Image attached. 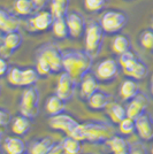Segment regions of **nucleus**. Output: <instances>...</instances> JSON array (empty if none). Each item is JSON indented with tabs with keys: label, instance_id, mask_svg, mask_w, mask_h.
<instances>
[{
	"label": "nucleus",
	"instance_id": "obj_1",
	"mask_svg": "<svg viewBox=\"0 0 153 154\" xmlns=\"http://www.w3.org/2000/svg\"><path fill=\"white\" fill-rule=\"evenodd\" d=\"M113 127L104 121L91 120L86 122L80 123L70 137L80 141H88L90 144H105L112 136H114Z\"/></svg>",
	"mask_w": 153,
	"mask_h": 154
},
{
	"label": "nucleus",
	"instance_id": "obj_2",
	"mask_svg": "<svg viewBox=\"0 0 153 154\" xmlns=\"http://www.w3.org/2000/svg\"><path fill=\"white\" fill-rule=\"evenodd\" d=\"M93 63V57H91L85 50L69 48L62 51L64 71L68 72L77 83L82 77L91 71Z\"/></svg>",
	"mask_w": 153,
	"mask_h": 154
},
{
	"label": "nucleus",
	"instance_id": "obj_3",
	"mask_svg": "<svg viewBox=\"0 0 153 154\" xmlns=\"http://www.w3.org/2000/svg\"><path fill=\"white\" fill-rule=\"evenodd\" d=\"M100 26L105 35H117L128 23V15L120 9H108L101 15Z\"/></svg>",
	"mask_w": 153,
	"mask_h": 154
},
{
	"label": "nucleus",
	"instance_id": "obj_4",
	"mask_svg": "<svg viewBox=\"0 0 153 154\" xmlns=\"http://www.w3.org/2000/svg\"><path fill=\"white\" fill-rule=\"evenodd\" d=\"M39 100L40 93L35 85L24 88L20 98V114L29 119L37 117L39 113Z\"/></svg>",
	"mask_w": 153,
	"mask_h": 154
},
{
	"label": "nucleus",
	"instance_id": "obj_5",
	"mask_svg": "<svg viewBox=\"0 0 153 154\" xmlns=\"http://www.w3.org/2000/svg\"><path fill=\"white\" fill-rule=\"evenodd\" d=\"M104 36H105V32L102 30L100 23L91 22L86 26L85 33H84V46H85L84 50L91 57H97L99 52L101 51Z\"/></svg>",
	"mask_w": 153,
	"mask_h": 154
},
{
	"label": "nucleus",
	"instance_id": "obj_6",
	"mask_svg": "<svg viewBox=\"0 0 153 154\" xmlns=\"http://www.w3.org/2000/svg\"><path fill=\"white\" fill-rule=\"evenodd\" d=\"M38 54L48 62L51 66L52 74L57 75L64 71V64H62V51L53 43H45L40 45L36 51Z\"/></svg>",
	"mask_w": 153,
	"mask_h": 154
},
{
	"label": "nucleus",
	"instance_id": "obj_7",
	"mask_svg": "<svg viewBox=\"0 0 153 154\" xmlns=\"http://www.w3.org/2000/svg\"><path fill=\"white\" fill-rule=\"evenodd\" d=\"M54 16L51 11L38 9L27 21V29L32 33H42L52 29Z\"/></svg>",
	"mask_w": 153,
	"mask_h": 154
},
{
	"label": "nucleus",
	"instance_id": "obj_8",
	"mask_svg": "<svg viewBox=\"0 0 153 154\" xmlns=\"http://www.w3.org/2000/svg\"><path fill=\"white\" fill-rule=\"evenodd\" d=\"M120 68L121 67L119 64V61H116L113 58H106L97 64L95 69V76L99 81V83H111L117 77Z\"/></svg>",
	"mask_w": 153,
	"mask_h": 154
},
{
	"label": "nucleus",
	"instance_id": "obj_9",
	"mask_svg": "<svg viewBox=\"0 0 153 154\" xmlns=\"http://www.w3.org/2000/svg\"><path fill=\"white\" fill-rule=\"evenodd\" d=\"M80 124V122L75 120L73 116H70L67 113H60L57 115L50 116L48 119V125L52 130H57V131H61L64 132L66 136H70L71 132L74 131V129L76 128Z\"/></svg>",
	"mask_w": 153,
	"mask_h": 154
},
{
	"label": "nucleus",
	"instance_id": "obj_10",
	"mask_svg": "<svg viewBox=\"0 0 153 154\" xmlns=\"http://www.w3.org/2000/svg\"><path fill=\"white\" fill-rule=\"evenodd\" d=\"M77 82L70 76L68 72L62 71L60 74V77L57 82V88H55V94L60 97L66 103L69 101L70 99L75 94Z\"/></svg>",
	"mask_w": 153,
	"mask_h": 154
},
{
	"label": "nucleus",
	"instance_id": "obj_11",
	"mask_svg": "<svg viewBox=\"0 0 153 154\" xmlns=\"http://www.w3.org/2000/svg\"><path fill=\"white\" fill-rule=\"evenodd\" d=\"M66 21H67V26L69 29L70 38H82L85 33V29H86V23H85V19L83 15L76 11L68 12L66 15Z\"/></svg>",
	"mask_w": 153,
	"mask_h": 154
},
{
	"label": "nucleus",
	"instance_id": "obj_12",
	"mask_svg": "<svg viewBox=\"0 0 153 154\" xmlns=\"http://www.w3.org/2000/svg\"><path fill=\"white\" fill-rule=\"evenodd\" d=\"M136 132L144 141L153 139V117L148 112H144L136 120Z\"/></svg>",
	"mask_w": 153,
	"mask_h": 154
},
{
	"label": "nucleus",
	"instance_id": "obj_13",
	"mask_svg": "<svg viewBox=\"0 0 153 154\" xmlns=\"http://www.w3.org/2000/svg\"><path fill=\"white\" fill-rule=\"evenodd\" d=\"M147 105H148L147 97L143 92H139L137 96L134 97L131 100L128 101V105L126 106L127 116L136 120L140 114H143L144 112H146Z\"/></svg>",
	"mask_w": 153,
	"mask_h": 154
},
{
	"label": "nucleus",
	"instance_id": "obj_14",
	"mask_svg": "<svg viewBox=\"0 0 153 154\" xmlns=\"http://www.w3.org/2000/svg\"><path fill=\"white\" fill-rule=\"evenodd\" d=\"M78 83H80L81 99H83L85 101L99 89V81L97 79L95 74H92L91 71L88 72V74H85Z\"/></svg>",
	"mask_w": 153,
	"mask_h": 154
},
{
	"label": "nucleus",
	"instance_id": "obj_15",
	"mask_svg": "<svg viewBox=\"0 0 153 154\" xmlns=\"http://www.w3.org/2000/svg\"><path fill=\"white\" fill-rule=\"evenodd\" d=\"M111 103H112V96L109 94L108 92L100 90V89H98L86 100L89 108L91 110H95V112H100V110L106 109Z\"/></svg>",
	"mask_w": 153,
	"mask_h": 154
},
{
	"label": "nucleus",
	"instance_id": "obj_16",
	"mask_svg": "<svg viewBox=\"0 0 153 154\" xmlns=\"http://www.w3.org/2000/svg\"><path fill=\"white\" fill-rule=\"evenodd\" d=\"M20 19L15 14L9 13L5 8H0V32L4 35L8 32L19 31Z\"/></svg>",
	"mask_w": 153,
	"mask_h": 154
},
{
	"label": "nucleus",
	"instance_id": "obj_17",
	"mask_svg": "<svg viewBox=\"0 0 153 154\" xmlns=\"http://www.w3.org/2000/svg\"><path fill=\"white\" fill-rule=\"evenodd\" d=\"M139 88L137 85V81H135L133 78L128 77L126 78L120 85V89H119V94L123 101H129L131 100L134 97H136L139 93Z\"/></svg>",
	"mask_w": 153,
	"mask_h": 154
},
{
	"label": "nucleus",
	"instance_id": "obj_18",
	"mask_svg": "<svg viewBox=\"0 0 153 154\" xmlns=\"http://www.w3.org/2000/svg\"><path fill=\"white\" fill-rule=\"evenodd\" d=\"M30 120L31 119L22 115V114L16 115L11 121V130H12V132L15 136H19V137L26 136L30 131V128H31Z\"/></svg>",
	"mask_w": 153,
	"mask_h": 154
},
{
	"label": "nucleus",
	"instance_id": "obj_19",
	"mask_svg": "<svg viewBox=\"0 0 153 154\" xmlns=\"http://www.w3.org/2000/svg\"><path fill=\"white\" fill-rule=\"evenodd\" d=\"M54 144L51 136H44L32 141L29 146V154H47Z\"/></svg>",
	"mask_w": 153,
	"mask_h": 154
},
{
	"label": "nucleus",
	"instance_id": "obj_20",
	"mask_svg": "<svg viewBox=\"0 0 153 154\" xmlns=\"http://www.w3.org/2000/svg\"><path fill=\"white\" fill-rule=\"evenodd\" d=\"M4 149L7 154H26V144L19 136H9L4 140Z\"/></svg>",
	"mask_w": 153,
	"mask_h": 154
},
{
	"label": "nucleus",
	"instance_id": "obj_21",
	"mask_svg": "<svg viewBox=\"0 0 153 154\" xmlns=\"http://www.w3.org/2000/svg\"><path fill=\"white\" fill-rule=\"evenodd\" d=\"M13 9L19 17H30L38 11L32 0H15Z\"/></svg>",
	"mask_w": 153,
	"mask_h": 154
},
{
	"label": "nucleus",
	"instance_id": "obj_22",
	"mask_svg": "<svg viewBox=\"0 0 153 154\" xmlns=\"http://www.w3.org/2000/svg\"><path fill=\"white\" fill-rule=\"evenodd\" d=\"M66 109V101L62 100L60 97H58L55 93L47 97L45 101V110L50 116L57 115L64 112Z\"/></svg>",
	"mask_w": 153,
	"mask_h": 154
},
{
	"label": "nucleus",
	"instance_id": "obj_23",
	"mask_svg": "<svg viewBox=\"0 0 153 154\" xmlns=\"http://www.w3.org/2000/svg\"><path fill=\"white\" fill-rule=\"evenodd\" d=\"M106 147L111 151V153H120V152H129L130 144L127 141V139L122 136L114 135L105 143Z\"/></svg>",
	"mask_w": 153,
	"mask_h": 154
},
{
	"label": "nucleus",
	"instance_id": "obj_24",
	"mask_svg": "<svg viewBox=\"0 0 153 154\" xmlns=\"http://www.w3.org/2000/svg\"><path fill=\"white\" fill-rule=\"evenodd\" d=\"M131 50V40L127 35L117 33L112 40V51L116 55H121L122 53Z\"/></svg>",
	"mask_w": 153,
	"mask_h": 154
},
{
	"label": "nucleus",
	"instance_id": "obj_25",
	"mask_svg": "<svg viewBox=\"0 0 153 154\" xmlns=\"http://www.w3.org/2000/svg\"><path fill=\"white\" fill-rule=\"evenodd\" d=\"M106 113L108 115L112 123L119 124L123 119L127 117V109L126 107L117 103H111L106 108Z\"/></svg>",
	"mask_w": 153,
	"mask_h": 154
},
{
	"label": "nucleus",
	"instance_id": "obj_26",
	"mask_svg": "<svg viewBox=\"0 0 153 154\" xmlns=\"http://www.w3.org/2000/svg\"><path fill=\"white\" fill-rule=\"evenodd\" d=\"M1 43L6 46L12 53H14L15 51H17L21 47V45L23 44V37L20 33V31L8 32V33L4 35Z\"/></svg>",
	"mask_w": 153,
	"mask_h": 154
},
{
	"label": "nucleus",
	"instance_id": "obj_27",
	"mask_svg": "<svg viewBox=\"0 0 153 154\" xmlns=\"http://www.w3.org/2000/svg\"><path fill=\"white\" fill-rule=\"evenodd\" d=\"M51 30L55 38H58V39L68 38V37H69V29H68V26H67L66 16L54 17Z\"/></svg>",
	"mask_w": 153,
	"mask_h": 154
},
{
	"label": "nucleus",
	"instance_id": "obj_28",
	"mask_svg": "<svg viewBox=\"0 0 153 154\" xmlns=\"http://www.w3.org/2000/svg\"><path fill=\"white\" fill-rule=\"evenodd\" d=\"M138 60H139V58L137 57V54L131 50H129V51L122 53L121 55H119V64H120V67L122 68V70L126 75L131 70V68L136 64V62Z\"/></svg>",
	"mask_w": 153,
	"mask_h": 154
},
{
	"label": "nucleus",
	"instance_id": "obj_29",
	"mask_svg": "<svg viewBox=\"0 0 153 154\" xmlns=\"http://www.w3.org/2000/svg\"><path fill=\"white\" fill-rule=\"evenodd\" d=\"M70 0H50V11L54 17L66 16L69 9Z\"/></svg>",
	"mask_w": 153,
	"mask_h": 154
},
{
	"label": "nucleus",
	"instance_id": "obj_30",
	"mask_svg": "<svg viewBox=\"0 0 153 154\" xmlns=\"http://www.w3.org/2000/svg\"><path fill=\"white\" fill-rule=\"evenodd\" d=\"M40 78L36 67H26L22 68V88L33 86Z\"/></svg>",
	"mask_w": 153,
	"mask_h": 154
},
{
	"label": "nucleus",
	"instance_id": "obj_31",
	"mask_svg": "<svg viewBox=\"0 0 153 154\" xmlns=\"http://www.w3.org/2000/svg\"><path fill=\"white\" fill-rule=\"evenodd\" d=\"M147 72H148V68H147L146 63L139 59L136 62V64L131 68V70L127 74V76L135 79V81H142L146 77Z\"/></svg>",
	"mask_w": 153,
	"mask_h": 154
},
{
	"label": "nucleus",
	"instance_id": "obj_32",
	"mask_svg": "<svg viewBox=\"0 0 153 154\" xmlns=\"http://www.w3.org/2000/svg\"><path fill=\"white\" fill-rule=\"evenodd\" d=\"M7 82L11 86L20 88L22 86V68L17 66H11L7 72Z\"/></svg>",
	"mask_w": 153,
	"mask_h": 154
},
{
	"label": "nucleus",
	"instance_id": "obj_33",
	"mask_svg": "<svg viewBox=\"0 0 153 154\" xmlns=\"http://www.w3.org/2000/svg\"><path fill=\"white\" fill-rule=\"evenodd\" d=\"M61 144L64 146L66 154L82 153V144H81V141L73 138V137H70V136H66V138L61 141Z\"/></svg>",
	"mask_w": 153,
	"mask_h": 154
},
{
	"label": "nucleus",
	"instance_id": "obj_34",
	"mask_svg": "<svg viewBox=\"0 0 153 154\" xmlns=\"http://www.w3.org/2000/svg\"><path fill=\"white\" fill-rule=\"evenodd\" d=\"M106 5H107V0H83L84 9L91 14L102 12Z\"/></svg>",
	"mask_w": 153,
	"mask_h": 154
},
{
	"label": "nucleus",
	"instance_id": "obj_35",
	"mask_svg": "<svg viewBox=\"0 0 153 154\" xmlns=\"http://www.w3.org/2000/svg\"><path fill=\"white\" fill-rule=\"evenodd\" d=\"M36 70L38 72L39 77L42 78H47L48 76L53 75L51 66L43 57H40L38 54H36Z\"/></svg>",
	"mask_w": 153,
	"mask_h": 154
},
{
	"label": "nucleus",
	"instance_id": "obj_36",
	"mask_svg": "<svg viewBox=\"0 0 153 154\" xmlns=\"http://www.w3.org/2000/svg\"><path fill=\"white\" fill-rule=\"evenodd\" d=\"M119 125V130L123 136H130L134 132H136V122L134 119L131 117H126L123 119L121 122L117 124Z\"/></svg>",
	"mask_w": 153,
	"mask_h": 154
},
{
	"label": "nucleus",
	"instance_id": "obj_37",
	"mask_svg": "<svg viewBox=\"0 0 153 154\" xmlns=\"http://www.w3.org/2000/svg\"><path fill=\"white\" fill-rule=\"evenodd\" d=\"M139 44L146 51H153V31L151 29L143 30L139 35Z\"/></svg>",
	"mask_w": 153,
	"mask_h": 154
},
{
	"label": "nucleus",
	"instance_id": "obj_38",
	"mask_svg": "<svg viewBox=\"0 0 153 154\" xmlns=\"http://www.w3.org/2000/svg\"><path fill=\"white\" fill-rule=\"evenodd\" d=\"M129 154H147V151L140 141H136L134 144H130Z\"/></svg>",
	"mask_w": 153,
	"mask_h": 154
},
{
	"label": "nucleus",
	"instance_id": "obj_39",
	"mask_svg": "<svg viewBox=\"0 0 153 154\" xmlns=\"http://www.w3.org/2000/svg\"><path fill=\"white\" fill-rule=\"evenodd\" d=\"M12 121V115L9 113V110L5 108H0V128L6 127L8 123Z\"/></svg>",
	"mask_w": 153,
	"mask_h": 154
},
{
	"label": "nucleus",
	"instance_id": "obj_40",
	"mask_svg": "<svg viewBox=\"0 0 153 154\" xmlns=\"http://www.w3.org/2000/svg\"><path fill=\"white\" fill-rule=\"evenodd\" d=\"M9 67H11V66L8 63L7 59L0 57V78L6 76L8 70H9Z\"/></svg>",
	"mask_w": 153,
	"mask_h": 154
},
{
	"label": "nucleus",
	"instance_id": "obj_41",
	"mask_svg": "<svg viewBox=\"0 0 153 154\" xmlns=\"http://www.w3.org/2000/svg\"><path fill=\"white\" fill-rule=\"evenodd\" d=\"M47 154H66L64 146H62V144H61V141L54 143L53 146L51 147V149L47 152Z\"/></svg>",
	"mask_w": 153,
	"mask_h": 154
},
{
	"label": "nucleus",
	"instance_id": "obj_42",
	"mask_svg": "<svg viewBox=\"0 0 153 154\" xmlns=\"http://www.w3.org/2000/svg\"><path fill=\"white\" fill-rule=\"evenodd\" d=\"M12 54H13V53L9 51L2 43L0 44V57H2V58H5V59H8L12 57Z\"/></svg>",
	"mask_w": 153,
	"mask_h": 154
},
{
	"label": "nucleus",
	"instance_id": "obj_43",
	"mask_svg": "<svg viewBox=\"0 0 153 154\" xmlns=\"http://www.w3.org/2000/svg\"><path fill=\"white\" fill-rule=\"evenodd\" d=\"M32 1H33L35 6L37 7V9H43L45 7V5L47 2H50V0H32Z\"/></svg>",
	"mask_w": 153,
	"mask_h": 154
},
{
	"label": "nucleus",
	"instance_id": "obj_44",
	"mask_svg": "<svg viewBox=\"0 0 153 154\" xmlns=\"http://www.w3.org/2000/svg\"><path fill=\"white\" fill-rule=\"evenodd\" d=\"M150 93H151V96L153 98V72L151 75V78H150Z\"/></svg>",
	"mask_w": 153,
	"mask_h": 154
},
{
	"label": "nucleus",
	"instance_id": "obj_45",
	"mask_svg": "<svg viewBox=\"0 0 153 154\" xmlns=\"http://www.w3.org/2000/svg\"><path fill=\"white\" fill-rule=\"evenodd\" d=\"M150 29L153 31V17H152V20H151V28H150Z\"/></svg>",
	"mask_w": 153,
	"mask_h": 154
},
{
	"label": "nucleus",
	"instance_id": "obj_46",
	"mask_svg": "<svg viewBox=\"0 0 153 154\" xmlns=\"http://www.w3.org/2000/svg\"><path fill=\"white\" fill-rule=\"evenodd\" d=\"M115 154H129V152H120V153H115Z\"/></svg>",
	"mask_w": 153,
	"mask_h": 154
},
{
	"label": "nucleus",
	"instance_id": "obj_47",
	"mask_svg": "<svg viewBox=\"0 0 153 154\" xmlns=\"http://www.w3.org/2000/svg\"><path fill=\"white\" fill-rule=\"evenodd\" d=\"M1 139H2V134H1V131H0V144H1Z\"/></svg>",
	"mask_w": 153,
	"mask_h": 154
},
{
	"label": "nucleus",
	"instance_id": "obj_48",
	"mask_svg": "<svg viewBox=\"0 0 153 154\" xmlns=\"http://www.w3.org/2000/svg\"><path fill=\"white\" fill-rule=\"evenodd\" d=\"M151 154H153V145H152V147H151Z\"/></svg>",
	"mask_w": 153,
	"mask_h": 154
},
{
	"label": "nucleus",
	"instance_id": "obj_49",
	"mask_svg": "<svg viewBox=\"0 0 153 154\" xmlns=\"http://www.w3.org/2000/svg\"><path fill=\"white\" fill-rule=\"evenodd\" d=\"M0 92H1V85H0Z\"/></svg>",
	"mask_w": 153,
	"mask_h": 154
},
{
	"label": "nucleus",
	"instance_id": "obj_50",
	"mask_svg": "<svg viewBox=\"0 0 153 154\" xmlns=\"http://www.w3.org/2000/svg\"><path fill=\"white\" fill-rule=\"evenodd\" d=\"M86 154H93V153H86Z\"/></svg>",
	"mask_w": 153,
	"mask_h": 154
}]
</instances>
